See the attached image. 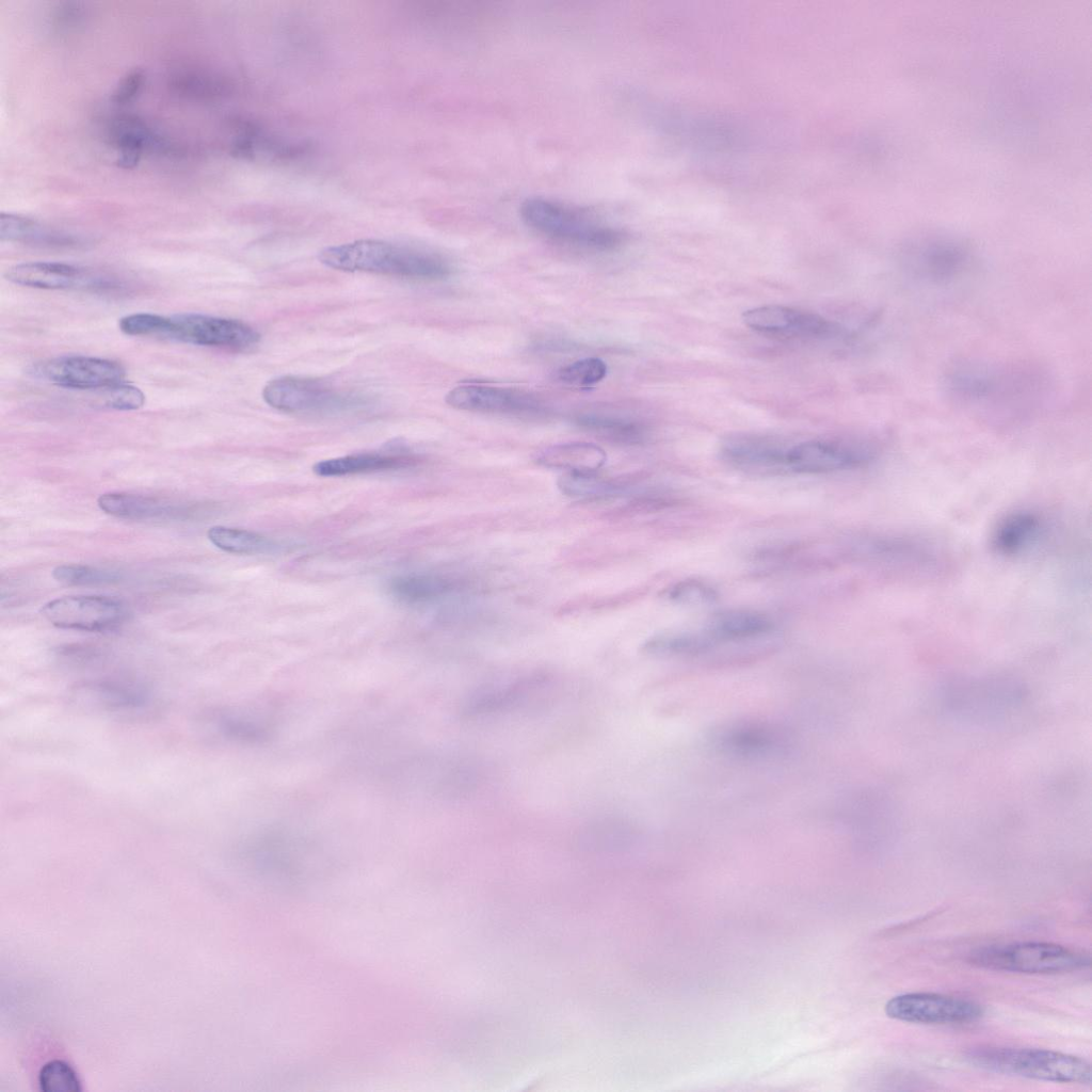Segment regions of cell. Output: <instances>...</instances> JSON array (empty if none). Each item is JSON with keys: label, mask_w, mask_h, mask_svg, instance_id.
Instances as JSON below:
<instances>
[{"label": "cell", "mask_w": 1092, "mask_h": 1092, "mask_svg": "<svg viewBox=\"0 0 1092 1092\" xmlns=\"http://www.w3.org/2000/svg\"><path fill=\"white\" fill-rule=\"evenodd\" d=\"M0 238L2 241L49 246L81 244L79 237L49 228L28 216L12 213H1L0 215Z\"/></svg>", "instance_id": "26"}, {"label": "cell", "mask_w": 1092, "mask_h": 1092, "mask_svg": "<svg viewBox=\"0 0 1092 1092\" xmlns=\"http://www.w3.org/2000/svg\"><path fill=\"white\" fill-rule=\"evenodd\" d=\"M38 1086L44 1092H79L81 1082L73 1067L61 1060L49 1061L38 1073Z\"/></svg>", "instance_id": "35"}, {"label": "cell", "mask_w": 1092, "mask_h": 1092, "mask_svg": "<svg viewBox=\"0 0 1092 1092\" xmlns=\"http://www.w3.org/2000/svg\"><path fill=\"white\" fill-rule=\"evenodd\" d=\"M743 323L760 334L803 340H823L848 336L842 324L818 314L783 305H762L745 310Z\"/></svg>", "instance_id": "13"}, {"label": "cell", "mask_w": 1092, "mask_h": 1092, "mask_svg": "<svg viewBox=\"0 0 1092 1092\" xmlns=\"http://www.w3.org/2000/svg\"><path fill=\"white\" fill-rule=\"evenodd\" d=\"M942 712L973 728H991L1009 720L1028 696L1025 682L1008 673L953 674L937 693Z\"/></svg>", "instance_id": "2"}, {"label": "cell", "mask_w": 1092, "mask_h": 1092, "mask_svg": "<svg viewBox=\"0 0 1092 1092\" xmlns=\"http://www.w3.org/2000/svg\"><path fill=\"white\" fill-rule=\"evenodd\" d=\"M207 537L216 548L237 555H258L276 548L272 540L260 533L226 526L211 527Z\"/></svg>", "instance_id": "30"}, {"label": "cell", "mask_w": 1092, "mask_h": 1092, "mask_svg": "<svg viewBox=\"0 0 1092 1092\" xmlns=\"http://www.w3.org/2000/svg\"><path fill=\"white\" fill-rule=\"evenodd\" d=\"M262 397L272 407L292 414L336 415L364 407L368 399L362 395L337 390L321 381L283 376L270 381Z\"/></svg>", "instance_id": "9"}, {"label": "cell", "mask_w": 1092, "mask_h": 1092, "mask_svg": "<svg viewBox=\"0 0 1092 1092\" xmlns=\"http://www.w3.org/2000/svg\"><path fill=\"white\" fill-rule=\"evenodd\" d=\"M546 685L540 675L493 682L477 689L467 700L464 711L469 717L507 712L520 706L537 689Z\"/></svg>", "instance_id": "19"}, {"label": "cell", "mask_w": 1092, "mask_h": 1092, "mask_svg": "<svg viewBox=\"0 0 1092 1092\" xmlns=\"http://www.w3.org/2000/svg\"><path fill=\"white\" fill-rule=\"evenodd\" d=\"M607 461L599 446L587 441H571L549 446L536 455V462L547 468L566 473H595Z\"/></svg>", "instance_id": "23"}, {"label": "cell", "mask_w": 1092, "mask_h": 1092, "mask_svg": "<svg viewBox=\"0 0 1092 1092\" xmlns=\"http://www.w3.org/2000/svg\"><path fill=\"white\" fill-rule=\"evenodd\" d=\"M714 642L704 631L669 632L648 639L643 651L651 655L667 657L697 656L710 651Z\"/></svg>", "instance_id": "29"}, {"label": "cell", "mask_w": 1092, "mask_h": 1092, "mask_svg": "<svg viewBox=\"0 0 1092 1092\" xmlns=\"http://www.w3.org/2000/svg\"><path fill=\"white\" fill-rule=\"evenodd\" d=\"M607 374L606 363L598 357H585L562 367L558 378L565 384L589 387L599 383Z\"/></svg>", "instance_id": "34"}, {"label": "cell", "mask_w": 1092, "mask_h": 1092, "mask_svg": "<svg viewBox=\"0 0 1092 1092\" xmlns=\"http://www.w3.org/2000/svg\"><path fill=\"white\" fill-rule=\"evenodd\" d=\"M878 455L874 444L864 439H810L785 447L782 470L820 475L863 468Z\"/></svg>", "instance_id": "10"}, {"label": "cell", "mask_w": 1092, "mask_h": 1092, "mask_svg": "<svg viewBox=\"0 0 1092 1092\" xmlns=\"http://www.w3.org/2000/svg\"><path fill=\"white\" fill-rule=\"evenodd\" d=\"M523 222L556 242L578 248L608 252L625 241L622 229L583 208L558 199L532 196L519 206Z\"/></svg>", "instance_id": "5"}, {"label": "cell", "mask_w": 1092, "mask_h": 1092, "mask_svg": "<svg viewBox=\"0 0 1092 1092\" xmlns=\"http://www.w3.org/2000/svg\"><path fill=\"white\" fill-rule=\"evenodd\" d=\"M446 402L457 410L484 414L532 415L543 411L541 402L529 392L478 383L455 386L446 395Z\"/></svg>", "instance_id": "16"}, {"label": "cell", "mask_w": 1092, "mask_h": 1092, "mask_svg": "<svg viewBox=\"0 0 1092 1092\" xmlns=\"http://www.w3.org/2000/svg\"><path fill=\"white\" fill-rule=\"evenodd\" d=\"M888 1017L925 1025H961L979 1021L984 1008L977 1001L932 992L905 993L885 1005Z\"/></svg>", "instance_id": "12"}, {"label": "cell", "mask_w": 1092, "mask_h": 1092, "mask_svg": "<svg viewBox=\"0 0 1092 1092\" xmlns=\"http://www.w3.org/2000/svg\"><path fill=\"white\" fill-rule=\"evenodd\" d=\"M83 7L79 2H62L55 7L52 15V23L60 31H67L76 28L83 16Z\"/></svg>", "instance_id": "40"}, {"label": "cell", "mask_w": 1092, "mask_h": 1092, "mask_svg": "<svg viewBox=\"0 0 1092 1092\" xmlns=\"http://www.w3.org/2000/svg\"><path fill=\"white\" fill-rule=\"evenodd\" d=\"M575 423L590 432L622 445H638L646 440V425L635 419L610 414L583 413L575 418Z\"/></svg>", "instance_id": "27"}, {"label": "cell", "mask_w": 1092, "mask_h": 1092, "mask_svg": "<svg viewBox=\"0 0 1092 1092\" xmlns=\"http://www.w3.org/2000/svg\"><path fill=\"white\" fill-rule=\"evenodd\" d=\"M326 267L413 279L437 280L451 274L438 255L388 241L365 239L328 246L319 254Z\"/></svg>", "instance_id": "3"}, {"label": "cell", "mask_w": 1092, "mask_h": 1092, "mask_svg": "<svg viewBox=\"0 0 1092 1092\" xmlns=\"http://www.w3.org/2000/svg\"><path fill=\"white\" fill-rule=\"evenodd\" d=\"M1041 516L1027 509L1007 513L995 525L991 533V547L1003 557H1014L1029 549L1041 536Z\"/></svg>", "instance_id": "20"}, {"label": "cell", "mask_w": 1092, "mask_h": 1092, "mask_svg": "<svg viewBox=\"0 0 1092 1092\" xmlns=\"http://www.w3.org/2000/svg\"><path fill=\"white\" fill-rule=\"evenodd\" d=\"M970 964L991 970L1053 975L1085 969L1089 953L1049 942H1016L978 947L968 954Z\"/></svg>", "instance_id": "7"}, {"label": "cell", "mask_w": 1092, "mask_h": 1092, "mask_svg": "<svg viewBox=\"0 0 1092 1092\" xmlns=\"http://www.w3.org/2000/svg\"><path fill=\"white\" fill-rule=\"evenodd\" d=\"M773 621L765 613L753 610H729L719 613L709 622L705 632L718 643L750 640L770 633Z\"/></svg>", "instance_id": "24"}, {"label": "cell", "mask_w": 1092, "mask_h": 1092, "mask_svg": "<svg viewBox=\"0 0 1092 1092\" xmlns=\"http://www.w3.org/2000/svg\"><path fill=\"white\" fill-rule=\"evenodd\" d=\"M943 388L957 404L998 421H1019L1041 410L1049 378L1035 367L963 358L950 364Z\"/></svg>", "instance_id": "1"}, {"label": "cell", "mask_w": 1092, "mask_h": 1092, "mask_svg": "<svg viewBox=\"0 0 1092 1092\" xmlns=\"http://www.w3.org/2000/svg\"><path fill=\"white\" fill-rule=\"evenodd\" d=\"M97 504L108 515L130 520H187L207 513L198 503L171 502L124 492L101 494Z\"/></svg>", "instance_id": "18"}, {"label": "cell", "mask_w": 1092, "mask_h": 1092, "mask_svg": "<svg viewBox=\"0 0 1092 1092\" xmlns=\"http://www.w3.org/2000/svg\"><path fill=\"white\" fill-rule=\"evenodd\" d=\"M109 136L117 150V164L123 168L134 167L146 150L161 146L158 135L135 115L113 118Z\"/></svg>", "instance_id": "22"}, {"label": "cell", "mask_w": 1092, "mask_h": 1092, "mask_svg": "<svg viewBox=\"0 0 1092 1092\" xmlns=\"http://www.w3.org/2000/svg\"><path fill=\"white\" fill-rule=\"evenodd\" d=\"M101 397L103 406L122 411L140 408L145 402V396L138 387L124 383L102 388Z\"/></svg>", "instance_id": "37"}, {"label": "cell", "mask_w": 1092, "mask_h": 1092, "mask_svg": "<svg viewBox=\"0 0 1092 1092\" xmlns=\"http://www.w3.org/2000/svg\"><path fill=\"white\" fill-rule=\"evenodd\" d=\"M118 325L123 333L130 336L157 337L238 351L251 349L260 339L257 331L240 320L200 314L166 317L135 312L123 317Z\"/></svg>", "instance_id": "4"}, {"label": "cell", "mask_w": 1092, "mask_h": 1092, "mask_svg": "<svg viewBox=\"0 0 1092 1092\" xmlns=\"http://www.w3.org/2000/svg\"><path fill=\"white\" fill-rule=\"evenodd\" d=\"M4 277L16 285L39 289H84L105 291L116 287L114 280L62 262L33 261L15 264Z\"/></svg>", "instance_id": "17"}, {"label": "cell", "mask_w": 1092, "mask_h": 1092, "mask_svg": "<svg viewBox=\"0 0 1092 1092\" xmlns=\"http://www.w3.org/2000/svg\"><path fill=\"white\" fill-rule=\"evenodd\" d=\"M665 596L669 600L685 606H703L718 598L716 590L702 580L685 579L670 587Z\"/></svg>", "instance_id": "36"}, {"label": "cell", "mask_w": 1092, "mask_h": 1092, "mask_svg": "<svg viewBox=\"0 0 1092 1092\" xmlns=\"http://www.w3.org/2000/svg\"><path fill=\"white\" fill-rule=\"evenodd\" d=\"M452 582L436 575H405L394 578L390 593L406 604H423L437 599L452 590Z\"/></svg>", "instance_id": "28"}, {"label": "cell", "mask_w": 1092, "mask_h": 1092, "mask_svg": "<svg viewBox=\"0 0 1092 1092\" xmlns=\"http://www.w3.org/2000/svg\"><path fill=\"white\" fill-rule=\"evenodd\" d=\"M33 371L54 385L75 389H102L123 383L125 378L121 364L81 355L51 358L36 365Z\"/></svg>", "instance_id": "14"}, {"label": "cell", "mask_w": 1092, "mask_h": 1092, "mask_svg": "<svg viewBox=\"0 0 1092 1092\" xmlns=\"http://www.w3.org/2000/svg\"><path fill=\"white\" fill-rule=\"evenodd\" d=\"M145 75L140 69L129 71L116 85L111 95V100L117 105H125L131 101L142 90Z\"/></svg>", "instance_id": "39"}, {"label": "cell", "mask_w": 1092, "mask_h": 1092, "mask_svg": "<svg viewBox=\"0 0 1092 1092\" xmlns=\"http://www.w3.org/2000/svg\"><path fill=\"white\" fill-rule=\"evenodd\" d=\"M965 1060L975 1067L997 1074L1051 1081L1090 1085L1088 1060L1057 1050L1032 1047L978 1046L965 1053Z\"/></svg>", "instance_id": "6"}, {"label": "cell", "mask_w": 1092, "mask_h": 1092, "mask_svg": "<svg viewBox=\"0 0 1092 1092\" xmlns=\"http://www.w3.org/2000/svg\"><path fill=\"white\" fill-rule=\"evenodd\" d=\"M899 258L906 275L935 287L958 282L974 262L971 247L962 239L946 235L915 238L904 244Z\"/></svg>", "instance_id": "8"}, {"label": "cell", "mask_w": 1092, "mask_h": 1092, "mask_svg": "<svg viewBox=\"0 0 1092 1092\" xmlns=\"http://www.w3.org/2000/svg\"><path fill=\"white\" fill-rule=\"evenodd\" d=\"M560 491L568 497L600 500L622 496L627 486L605 480L595 473H565L558 481Z\"/></svg>", "instance_id": "31"}, {"label": "cell", "mask_w": 1092, "mask_h": 1092, "mask_svg": "<svg viewBox=\"0 0 1092 1092\" xmlns=\"http://www.w3.org/2000/svg\"><path fill=\"white\" fill-rule=\"evenodd\" d=\"M627 833V826L623 822L605 820L588 826L579 841L588 851L615 852L620 847H624Z\"/></svg>", "instance_id": "32"}, {"label": "cell", "mask_w": 1092, "mask_h": 1092, "mask_svg": "<svg viewBox=\"0 0 1092 1092\" xmlns=\"http://www.w3.org/2000/svg\"><path fill=\"white\" fill-rule=\"evenodd\" d=\"M417 463L407 454L358 453L320 461L312 470L320 477H341L408 468Z\"/></svg>", "instance_id": "25"}, {"label": "cell", "mask_w": 1092, "mask_h": 1092, "mask_svg": "<svg viewBox=\"0 0 1092 1092\" xmlns=\"http://www.w3.org/2000/svg\"><path fill=\"white\" fill-rule=\"evenodd\" d=\"M173 85L182 94L194 97H207L216 93L219 84L206 75L198 73H183L177 75Z\"/></svg>", "instance_id": "38"}, {"label": "cell", "mask_w": 1092, "mask_h": 1092, "mask_svg": "<svg viewBox=\"0 0 1092 1092\" xmlns=\"http://www.w3.org/2000/svg\"><path fill=\"white\" fill-rule=\"evenodd\" d=\"M785 447L755 435H737L721 446L722 457L743 469L782 470Z\"/></svg>", "instance_id": "21"}, {"label": "cell", "mask_w": 1092, "mask_h": 1092, "mask_svg": "<svg viewBox=\"0 0 1092 1092\" xmlns=\"http://www.w3.org/2000/svg\"><path fill=\"white\" fill-rule=\"evenodd\" d=\"M41 613L58 628L102 632L124 624L129 609L122 599L112 596L69 595L46 603Z\"/></svg>", "instance_id": "11"}, {"label": "cell", "mask_w": 1092, "mask_h": 1092, "mask_svg": "<svg viewBox=\"0 0 1092 1092\" xmlns=\"http://www.w3.org/2000/svg\"><path fill=\"white\" fill-rule=\"evenodd\" d=\"M712 746L722 755L758 760L777 755L787 743L783 730L762 721H738L721 726L711 737Z\"/></svg>", "instance_id": "15"}, {"label": "cell", "mask_w": 1092, "mask_h": 1092, "mask_svg": "<svg viewBox=\"0 0 1092 1092\" xmlns=\"http://www.w3.org/2000/svg\"><path fill=\"white\" fill-rule=\"evenodd\" d=\"M55 580L69 585H98L117 582L118 572L82 564H62L52 571Z\"/></svg>", "instance_id": "33"}]
</instances>
